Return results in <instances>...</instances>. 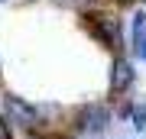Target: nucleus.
<instances>
[{
    "mask_svg": "<svg viewBox=\"0 0 146 139\" xmlns=\"http://www.w3.org/2000/svg\"><path fill=\"white\" fill-rule=\"evenodd\" d=\"M114 126V110L107 100H88L65 113V133L75 139H101Z\"/></svg>",
    "mask_w": 146,
    "mask_h": 139,
    "instance_id": "1",
    "label": "nucleus"
},
{
    "mask_svg": "<svg viewBox=\"0 0 146 139\" xmlns=\"http://www.w3.org/2000/svg\"><path fill=\"white\" fill-rule=\"evenodd\" d=\"M0 110H3V120L10 123L13 133H23V136H49L52 133L42 110H39V103L26 100L23 94H13V91L0 94Z\"/></svg>",
    "mask_w": 146,
    "mask_h": 139,
    "instance_id": "2",
    "label": "nucleus"
},
{
    "mask_svg": "<svg viewBox=\"0 0 146 139\" xmlns=\"http://www.w3.org/2000/svg\"><path fill=\"white\" fill-rule=\"evenodd\" d=\"M81 26L88 29V36L98 45H104L114 55H120V49H123V23H120L117 13H110V10H84L81 13Z\"/></svg>",
    "mask_w": 146,
    "mask_h": 139,
    "instance_id": "3",
    "label": "nucleus"
},
{
    "mask_svg": "<svg viewBox=\"0 0 146 139\" xmlns=\"http://www.w3.org/2000/svg\"><path fill=\"white\" fill-rule=\"evenodd\" d=\"M136 84V65L133 58L127 55H114V62H110V74H107V103L110 100H120L123 94H130Z\"/></svg>",
    "mask_w": 146,
    "mask_h": 139,
    "instance_id": "4",
    "label": "nucleus"
},
{
    "mask_svg": "<svg viewBox=\"0 0 146 139\" xmlns=\"http://www.w3.org/2000/svg\"><path fill=\"white\" fill-rule=\"evenodd\" d=\"M130 55L146 65V13L143 10L130 13Z\"/></svg>",
    "mask_w": 146,
    "mask_h": 139,
    "instance_id": "5",
    "label": "nucleus"
},
{
    "mask_svg": "<svg viewBox=\"0 0 146 139\" xmlns=\"http://www.w3.org/2000/svg\"><path fill=\"white\" fill-rule=\"evenodd\" d=\"M117 117L130 120V126L136 129V133H146V100H130V103H123Z\"/></svg>",
    "mask_w": 146,
    "mask_h": 139,
    "instance_id": "6",
    "label": "nucleus"
},
{
    "mask_svg": "<svg viewBox=\"0 0 146 139\" xmlns=\"http://www.w3.org/2000/svg\"><path fill=\"white\" fill-rule=\"evenodd\" d=\"M0 139H16V133L10 129V123H7L3 117H0Z\"/></svg>",
    "mask_w": 146,
    "mask_h": 139,
    "instance_id": "7",
    "label": "nucleus"
},
{
    "mask_svg": "<svg viewBox=\"0 0 146 139\" xmlns=\"http://www.w3.org/2000/svg\"><path fill=\"white\" fill-rule=\"evenodd\" d=\"M0 3H10V0H0Z\"/></svg>",
    "mask_w": 146,
    "mask_h": 139,
    "instance_id": "8",
    "label": "nucleus"
},
{
    "mask_svg": "<svg viewBox=\"0 0 146 139\" xmlns=\"http://www.w3.org/2000/svg\"><path fill=\"white\" fill-rule=\"evenodd\" d=\"M0 117H3V110H0Z\"/></svg>",
    "mask_w": 146,
    "mask_h": 139,
    "instance_id": "9",
    "label": "nucleus"
},
{
    "mask_svg": "<svg viewBox=\"0 0 146 139\" xmlns=\"http://www.w3.org/2000/svg\"><path fill=\"white\" fill-rule=\"evenodd\" d=\"M0 78H3V71H0Z\"/></svg>",
    "mask_w": 146,
    "mask_h": 139,
    "instance_id": "10",
    "label": "nucleus"
}]
</instances>
